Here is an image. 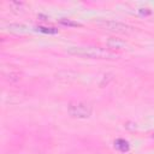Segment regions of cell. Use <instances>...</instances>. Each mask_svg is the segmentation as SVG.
<instances>
[{
    "label": "cell",
    "instance_id": "3957f363",
    "mask_svg": "<svg viewBox=\"0 0 154 154\" xmlns=\"http://www.w3.org/2000/svg\"><path fill=\"white\" fill-rule=\"evenodd\" d=\"M100 25L107 30L117 31V32H124L129 29V26L126 24L120 23V22H116V20H103V22H100Z\"/></svg>",
    "mask_w": 154,
    "mask_h": 154
},
{
    "label": "cell",
    "instance_id": "9c48e42d",
    "mask_svg": "<svg viewBox=\"0 0 154 154\" xmlns=\"http://www.w3.org/2000/svg\"><path fill=\"white\" fill-rule=\"evenodd\" d=\"M138 13L141 16H148V14H150V11L148 8H140L138 10Z\"/></svg>",
    "mask_w": 154,
    "mask_h": 154
},
{
    "label": "cell",
    "instance_id": "5b68a950",
    "mask_svg": "<svg viewBox=\"0 0 154 154\" xmlns=\"http://www.w3.org/2000/svg\"><path fill=\"white\" fill-rule=\"evenodd\" d=\"M114 148L117 150L122 152V153H125V152H128L130 149V144H129L128 141H125L123 138H117L114 141Z\"/></svg>",
    "mask_w": 154,
    "mask_h": 154
},
{
    "label": "cell",
    "instance_id": "277c9868",
    "mask_svg": "<svg viewBox=\"0 0 154 154\" xmlns=\"http://www.w3.org/2000/svg\"><path fill=\"white\" fill-rule=\"evenodd\" d=\"M107 46L111 49H116V48L117 49H120V48L125 47V42L122 41L120 38H117V37H109L107 40Z\"/></svg>",
    "mask_w": 154,
    "mask_h": 154
},
{
    "label": "cell",
    "instance_id": "7a4b0ae2",
    "mask_svg": "<svg viewBox=\"0 0 154 154\" xmlns=\"http://www.w3.org/2000/svg\"><path fill=\"white\" fill-rule=\"evenodd\" d=\"M91 106L83 101H73L67 106V112L73 118H89L91 116Z\"/></svg>",
    "mask_w": 154,
    "mask_h": 154
},
{
    "label": "cell",
    "instance_id": "52a82bcc",
    "mask_svg": "<svg viewBox=\"0 0 154 154\" xmlns=\"http://www.w3.org/2000/svg\"><path fill=\"white\" fill-rule=\"evenodd\" d=\"M36 30L41 31V32H45V34H57L58 32V29L52 28V26H37Z\"/></svg>",
    "mask_w": 154,
    "mask_h": 154
},
{
    "label": "cell",
    "instance_id": "6da1fadb",
    "mask_svg": "<svg viewBox=\"0 0 154 154\" xmlns=\"http://www.w3.org/2000/svg\"><path fill=\"white\" fill-rule=\"evenodd\" d=\"M67 52L72 55L90 58V59H117L119 55L109 49L101 47H91V46H75L69 47Z\"/></svg>",
    "mask_w": 154,
    "mask_h": 154
},
{
    "label": "cell",
    "instance_id": "30bf717a",
    "mask_svg": "<svg viewBox=\"0 0 154 154\" xmlns=\"http://www.w3.org/2000/svg\"><path fill=\"white\" fill-rule=\"evenodd\" d=\"M152 137H153V138H154V132H153V134H152Z\"/></svg>",
    "mask_w": 154,
    "mask_h": 154
},
{
    "label": "cell",
    "instance_id": "ba28073f",
    "mask_svg": "<svg viewBox=\"0 0 154 154\" xmlns=\"http://www.w3.org/2000/svg\"><path fill=\"white\" fill-rule=\"evenodd\" d=\"M10 30L12 31H17V32H25L26 30V26L25 25H22V24H10Z\"/></svg>",
    "mask_w": 154,
    "mask_h": 154
},
{
    "label": "cell",
    "instance_id": "8992f818",
    "mask_svg": "<svg viewBox=\"0 0 154 154\" xmlns=\"http://www.w3.org/2000/svg\"><path fill=\"white\" fill-rule=\"evenodd\" d=\"M58 22H59V24H61V25H64V26H70V28L81 26V24H79V23H77V22H73V20H71V19H67V18H61V19H59Z\"/></svg>",
    "mask_w": 154,
    "mask_h": 154
}]
</instances>
